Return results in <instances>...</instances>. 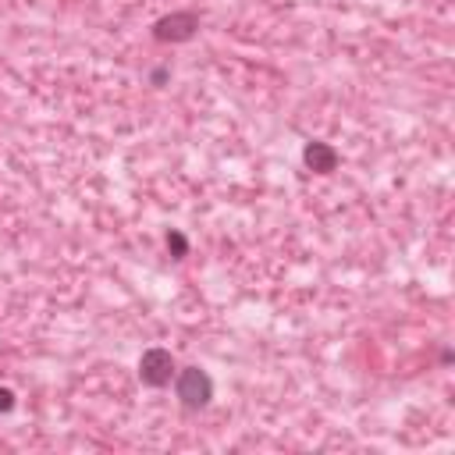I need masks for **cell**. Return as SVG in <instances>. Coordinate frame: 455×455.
Returning a JSON list of instances; mask_svg holds the SVG:
<instances>
[{
    "label": "cell",
    "mask_w": 455,
    "mask_h": 455,
    "mask_svg": "<svg viewBox=\"0 0 455 455\" xmlns=\"http://www.w3.org/2000/svg\"><path fill=\"white\" fill-rule=\"evenodd\" d=\"M167 82H171V64H160V68L149 71V85H153V89H164Z\"/></svg>",
    "instance_id": "obj_7"
},
{
    "label": "cell",
    "mask_w": 455,
    "mask_h": 455,
    "mask_svg": "<svg viewBox=\"0 0 455 455\" xmlns=\"http://www.w3.org/2000/svg\"><path fill=\"white\" fill-rule=\"evenodd\" d=\"M302 164H306V171H313V174H334L338 171V164H341V153L331 146V142H323V139H309L306 146H302Z\"/></svg>",
    "instance_id": "obj_4"
},
{
    "label": "cell",
    "mask_w": 455,
    "mask_h": 455,
    "mask_svg": "<svg viewBox=\"0 0 455 455\" xmlns=\"http://www.w3.org/2000/svg\"><path fill=\"white\" fill-rule=\"evenodd\" d=\"M174 398L185 412H203L213 402V377L203 366H178L174 373Z\"/></svg>",
    "instance_id": "obj_1"
},
{
    "label": "cell",
    "mask_w": 455,
    "mask_h": 455,
    "mask_svg": "<svg viewBox=\"0 0 455 455\" xmlns=\"http://www.w3.org/2000/svg\"><path fill=\"white\" fill-rule=\"evenodd\" d=\"M203 28V14L192 11V7H181V11H171V14H160L153 25H149V36L153 43L160 46H178V43H192Z\"/></svg>",
    "instance_id": "obj_2"
},
{
    "label": "cell",
    "mask_w": 455,
    "mask_h": 455,
    "mask_svg": "<svg viewBox=\"0 0 455 455\" xmlns=\"http://www.w3.org/2000/svg\"><path fill=\"white\" fill-rule=\"evenodd\" d=\"M437 359H441V366H451V359H455V352H451V348H441V355H437Z\"/></svg>",
    "instance_id": "obj_8"
},
{
    "label": "cell",
    "mask_w": 455,
    "mask_h": 455,
    "mask_svg": "<svg viewBox=\"0 0 455 455\" xmlns=\"http://www.w3.org/2000/svg\"><path fill=\"white\" fill-rule=\"evenodd\" d=\"M164 245H167L171 259H185V256H188V238H185V231H178V228H167V231H164Z\"/></svg>",
    "instance_id": "obj_5"
},
{
    "label": "cell",
    "mask_w": 455,
    "mask_h": 455,
    "mask_svg": "<svg viewBox=\"0 0 455 455\" xmlns=\"http://www.w3.org/2000/svg\"><path fill=\"white\" fill-rule=\"evenodd\" d=\"M14 409H18V395H14V387L0 384V416H7V412H14Z\"/></svg>",
    "instance_id": "obj_6"
},
{
    "label": "cell",
    "mask_w": 455,
    "mask_h": 455,
    "mask_svg": "<svg viewBox=\"0 0 455 455\" xmlns=\"http://www.w3.org/2000/svg\"><path fill=\"white\" fill-rule=\"evenodd\" d=\"M139 384L142 387H153V391H160V387H171V380H174V373H178V359H174V352L171 348H164V345H149L142 355H139Z\"/></svg>",
    "instance_id": "obj_3"
}]
</instances>
